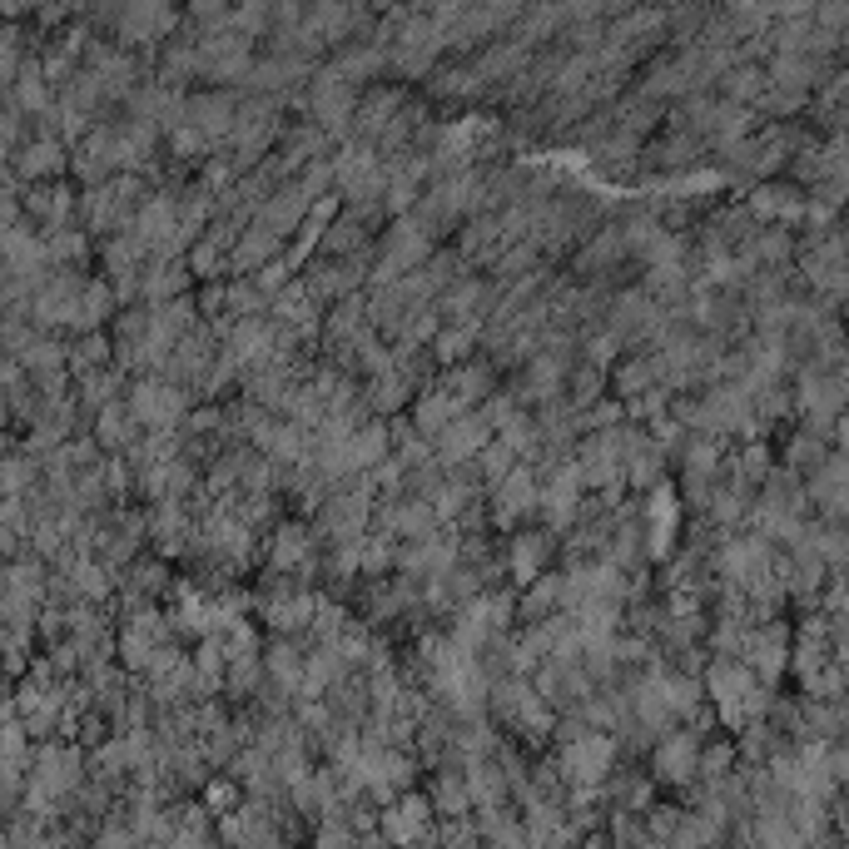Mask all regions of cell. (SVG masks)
Instances as JSON below:
<instances>
[{
	"instance_id": "ba28073f",
	"label": "cell",
	"mask_w": 849,
	"mask_h": 849,
	"mask_svg": "<svg viewBox=\"0 0 849 849\" xmlns=\"http://www.w3.org/2000/svg\"><path fill=\"white\" fill-rule=\"evenodd\" d=\"M547 552V537H517V547H512V571H517V581H532L537 571H542V557Z\"/></svg>"
},
{
	"instance_id": "7a4b0ae2",
	"label": "cell",
	"mask_w": 849,
	"mask_h": 849,
	"mask_svg": "<svg viewBox=\"0 0 849 849\" xmlns=\"http://www.w3.org/2000/svg\"><path fill=\"white\" fill-rule=\"evenodd\" d=\"M562 770L581 785V790L601 785V780H606V770H611V740H606V735H586V740H576V745L562 755Z\"/></svg>"
},
{
	"instance_id": "8fae6325",
	"label": "cell",
	"mask_w": 849,
	"mask_h": 849,
	"mask_svg": "<svg viewBox=\"0 0 849 849\" xmlns=\"http://www.w3.org/2000/svg\"><path fill=\"white\" fill-rule=\"evenodd\" d=\"M130 423H135L130 413L105 408V413H100V442H105V447H125V442H130Z\"/></svg>"
},
{
	"instance_id": "9c48e42d",
	"label": "cell",
	"mask_w": 849,
	"mask_h": 849,
	"mask_svg": "<svg viewBox=\"0 0 849 849\" xmlns=\"http://www.w3.org/2000/svg\"><path fill=\"white\" fill-rule=\"evenodd\" d=\"M20 174H30V179H40V174H55L60 169V144L55 140H35L25 149V159L15 164Z\"/></svg>"
},
{
	"instance_id": "5b68a950",
	"label": "cell",
	"mask_w": 849,
	"mask_h": 849,
	"mask_svg": "<svg viewBox=\"0 0 849 849\" xmlns=\"http://www.w3.org/2000/svg\"><path fill=\"white\" fill-rule=\"evenodd\" d=\"M542 502V492H537V482H532V472H522V467H512L507 477H497V517L502 522H517L522 512H532Z\"/></svg>"
},
{
	"instance_id": "6da1fadb",
	"label": "cell",
	"mask_w": 849,
	"mask_h": 849,
	"mask_svg": "<svg viewBox=\"0 0 849 849\" xmlns=\"http://www.w3.org/2000/svg\"><path fill=\"white\" fill-rule=\"evenodd\" d=\"M184 413V398H179V388L174 383H159V378H144L135 383V393H130V418L149 432H159V427H169L174 418Z\"/></svg>"
},
{
	"instance_id": "8992f818",
	"label": "cell",
	"mask_w": 849,
	"mask_h": 849,
	"mask_svg": "<svg viewBox=\"0 0 849 849\" xmlns=\"http://www.w3.org/2000/svg\"><path fill=\"white\" fill-rule=\"evenodd\" d=\"M308 557H313V542H308L303 527H283L274 537V562L279 566H308Z\"/></svg>"
},
{
	"instance_id": "4fadbf2b",
	"label": "cell",
	"mask_w": 849,
	"mask_h": 849,
	"mask_svg": "<svg viewBox=\"0 0 849 849\" xmlns=\"http://www.w3.org/2000/svg\"><path fill=\"white\" fill-rule=\"evenodd\" d=\"M234 800H239L234 785H214V790H209V805H214V810H234Z\"/></svg>"
},
{
	"instance_id": "52a82bcc",
	"label": "cell",
	"mask_w": 849,
	"mask_h": 849,
	"mask_svg": "<svg viewBox=\"0 0 849 849\" xmlns=\"http://www.w3.org/2000/svg\"><path fill=\"white\" fill-rule=\"evenodd\" d=\"M691 750H696V745H691L686 735L666 740V745H661V755H656V770H661L666 780H686V775H691Z\"/></svg>"
},
{
	"instance_id": "7c38bea8",
	"label": "cell",
	"mask_w": 849,
	"mask_h": 849,
	"mask_svg": "<svg viewBox=\"0 0 849 849\" xmlns=\"http://www.w3.org/2000/svg\"><path fill=\"white\" fill-rule=\"evenodd\" d=\"M646 378H651V373H646V368H641V363H636V358H631V363H626V368H621V388H626V393H631V398H636V388H641V383H646Z\"/></svg>"
},
{
	"instance_id": "30bf717a",
	"label": "cell",
	"mask_w": 849,
	"mask_h": 849,
	"mask_svg": "<svg viewBox=\"0 0 849 849\" xmlns=\"http://www.w3.org/2000/svg\"><path fill=\"white\" fill-rule=\"evenodd\" d=\"M477 343V323H462V328H447V333H437V358H462L467 348Z\"/></svg>"
},
{
	"instance_id": "3957f363",
	"label": "cell",
	"mask_w": 849,
	"mask_h": 849,
	"mask_svg": "<svg viewBox=\"0 0 849 849\" xmlns=\"http://www.w3.org/2000/svg\"><path fill=\"white\" fill-rule=\"evenodd\" d=\"M487 418H472V413H462L457 423L447 427V432H437L432 437V452L447 462V467H457V462H467V457H477L482 447H487Z\"/></svg>"
},
{
	"instance_id": "277c9868",
	"label": "cell",
	"mask_w": 849,
	"mask_h": 849,
	"mask_svg": "<svg viewBox=\"0 0 849 849\" xmlns=\"http://www.w3.org/2000/svg\"><path fill=\"white\" fill-rule=\"evenodd\" d=\"M383 835L393 840V845H418L432 835V810H427L423 800H398L388 815H383Z\"/></svg>"
}]
</instances>
